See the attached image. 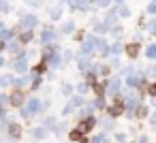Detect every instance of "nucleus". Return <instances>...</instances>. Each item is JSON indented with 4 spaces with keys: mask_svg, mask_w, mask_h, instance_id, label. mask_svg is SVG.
I'll list each match as a JSON object with an SVG mask.
<instances>
[{
    "mask_svg": "<svg viewBox=\"0 0 156 143\" xmlns=\"http://www.w3.org/2000/svg\"><path fill=\"white\" fill-rule=\"evenodd\" d=\"M122 111H124V103H122L120 98H115L113 105L109 107V113H111V115H122Z\"/></svg>",
    "mask_w": 156,
    "mask_h": 143,
    "instance_id": "f257e3e1",
    "label": "nucleus"
},
{
    "mask_svg": "<svg viewBox=\"0 0 156 143\" xmlns=\"http://www.w3.org/2000/svg\"><path fill=\"white\" fill-rule=\"evenodd\" d=\"M92 126H94V117H88V120H83V122L77 126V130H79L81 134H86V132H90V130H92Z\"/></svg>",
    "mask_w": 156,
    "mask_h": 143,
    "instance_id": "f03ea898",
    "label": "nucleus"
},
{
    "mask_svg": "<svg viewBox=\"0 0 156 143\" xmlns=\"http://www.w3.org/2000/svg\"><path fill=\"white\" fill-rule=\"evenodd\" d=\"M22 103H24V92L15 90V92L11 94V105H13V107H20Z\"/></svg>",
    "mask_w": 156,
    "mask_h": 143,
    "instance_id": "7ed1b4c3",
    "label": "nucleus"
},
{
    "mask_svg": "<svg viewBox=\"0 0 156 143\" xmlns=\"http://www.w3.org/2000/svg\"><path fill=\"white\" fill-rule=\"evenodd\" d=\"M137 54H139V43H128L126 45V56L128 58H137Z\"/></svg>",
    "mask_w": 156,
    "mask_h": 143,
    "instance_id": "20e7f679",
    "label": "nucleus"
},
{
    "mask_svg": "<svg viewBox=\"0 0 156 143\" xmlns=\"http://www.w3.org/2000/svg\"><path fill=\"white\" fill-rule=\"evenodd\" d=\"M81 137H83V134H81L79 130H73V132H71V141H79Z\"/></svg>",
    "mask_w": 156,
    "mask_h": 143,
    "instance_id": "39448f33",
    "label": "nucleus"
},
{
    "mask_svg": "<svg viewBox=\"0 0 156 143\" xmlns=\"http://www.w3.org/2000/svg\"><path fill=\"white\" fill-rule=\"evenodd\" d=\"M11 134H13V137H20V134H22V128H20V126H11Z\"/></svg>",
    "mask_w": 156,
    "mask_h": 143,
    "instance_id": "423d86ee",
    "label": "nucleus"
},
{
    "mask_svg": "<svg viewBox=\"0 0 156 143\" xmlns=\"http://www.w3.org/2000/svg\"><path fill=\"white\" fill-rule=\"evenodd\" d=\"M94 92H96V96H103V83H96L94 85Z\"/></svg>",
    "mask_w": 156,
    "mask_h": 143,
    "instance_id": "0eeeda50",
    "label": "nucleus"
},
{
    "mask_svg": "<svg viewBox=\"0 0 156 143\" xmlns=\"http://www.w3.org/2000/svg\"><path fill=\"white\" fill-rule=\"evenodd\" d=\"M154 92H156V85H154V83H150V85H147V94H150V96H154Z\"/></svg>",
    "mask_w": 156,
    "mask_h": 143,
    "instance_id": "6e6552de",
    "label": "nucleus"
},
{
    "mask_svg": "<svg viewBox=\"0 0 156 143\" xmlns=\"http://www.w3.org/2000/svg\"><path fill=\"white\" fill-rule=\"evenodd\" d=\"M30 39H32V34H30V32H26V34H22V41H24V43H26V41H30Z\"/></svg>",
    "mask_w": 156,
    "mask_h": 143,
    "instance_id": "1a4fd4ad",
    "label": "nucleus"
}]
</instances>
